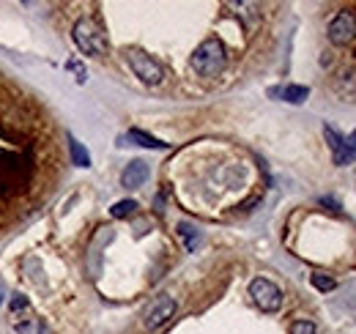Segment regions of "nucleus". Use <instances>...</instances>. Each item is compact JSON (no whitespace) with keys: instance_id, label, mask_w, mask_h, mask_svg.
Wrapping results in <instances>:
<instances>
[{"instance_id":"f257e3e1","label":"nucleus","mask_w":356,"mask_h":334,"mask_svg":"<svg viewBox=\"0 0 356 334\" xmlns=\"http://www.w3.org/2000/svg\"><path fill=\"white\" fill-rule=\"evenodd\" d=\"M189 66H192V72L200 74V77H220L225 72V66H227L225 44L220 42L217 36L200 42L197 49L192 52V58H189Z\"/></svg>"},{"instance_id":"f03ea898","label":"nucleus","mask_w":356,"mask_h":334,"mask_svg":"<svg viewBox=\"0 0 356 334\" xmlns=\"http://www.w3.org/2000/svg\"><path fill=\"white\" fill-rule=\"evenodd\" d=\"M72 39L77 44V49L83 55H90V58H99L107 52V39L102 33V28L93 22V19H80L72 31Z\"/></svg>"},{"instance_id":"7ed1b4c3","label":"nucleus","mask_w":356,"mask_h":334,"mask_svg":"<svg viewBox=\"0 0 356 334\" xmlns=\"http://www.w3.org/2000/svg\"><path fill=\"white\" fill-rule=\"evenodd\" d=\"M127 63L134 72V77H140L145 85H159L165 80V69L159 61H154L151 55H145L143 49H127Z\"/></svg>"},{"instance_id":"20e7f679","label":"nucleus","mask_w":356,"mask_h":334,"mask_svg":"<svg viewBox=\"0 0 356 334\" xmlns=\"http://www.w3.org/2000/svg\"><path fill=\"white\" fill-rule=\"evenodd\" d=\"M250 296H252L255 307L264 310V312H277L282 307V291L266 277H258V280L250 283Z\"/></svg>"},{"instance_id":"39448f33","label":"nucleus","mask_w":356,"mask_h":334,"mask_svg":"<svg viewBox=\"0 0 356 334\" xmlns=\"http://www.w3.org/2000/svg\"><path fill=\"white\" fill-rule=\"evenodd\" d=\"M173 315H176V299H173V296H156V299L145 307L143 324H145V329H159V326H165Z\"/></svg>"},{"instance_id":"423d86ee","label":"nucleus","mask_w":356,"mask_h":334,"mask_svg":"<svg viewBox=\"0 0 356 334\" xmlns=\"http://www.w3.org/2000/svg\"><path fill=\"white\" fill-rule=\"evenodd\" d=\"M8 318H11V326L14 332L19 334H33L36 329V318H33V307L25 296H11V304H8Z\"/></svg>"},{"instance_id":"0eeeda50","label":"nucleus","mask_w":356,"mask_h":334,"mask_svg":"<svg viewBox=\"0 0 356 334\" xmlns=\"http://www.w3.org/2000/svg\"><path fill=\"white\" fill-rule=\"evenodd\" d=\"M356 39V17L351 11H340L332 22H329V42L337 47H346Z\"/></svg>"},{"instance_id":"6e6552de","label":"nucleus","mask_w":356,"mask_h":334,"mask_svg":"<svg viewBox=\"0 0 356 334\" xmlns=\"http://www.w3.org/2000/svg\"><path fill=\"white\" fill-rule=\"evenodd\" d=\"M323 134H326V143H329V148H332V154H334V165H348L356 157V151L348 148L346 137H343L334 126H323Z\"/></svg>"},{"instance_id":"1a4fd4ad","label":"nucleus","mask_w":356,"mask_h":334,"mask_svg":"<svg viewBox=\"0 0 356 334\" xmlns=\"http://www.w3.org/2000/svg\"><path fill=\"white\" fill-rule=\"evenodd\" d=\"M148 165L143 162V159H134L127 165V170L121 173V184L127 186V189H137V186H143L145 181H148Z\"/></svg>"},{"instance_id":"9d476101","label":"nucleus","mask_w":356,"mask_h":334,"mask_svg":"<svg viewBox=\"0 0 356 334\" xmlns=\"http://www.w3.org/2000/svg\"><path fill=\"white\" fill-rule=\"evenodd\" d=\"M268 96H280L288 104H302V102H307L310 88H305V85H285V88H271Z\"/></svg>"},{"instance_id":"9b49d317","label":"nucleus","mask_w":356,"mask_h":334,"mask_svg":"<svg viewBox=\"0 0 356 334\" xmlns=\"http://www.w3.org/2000/svg\"><path fill=\"white\" fill-rule=\"evenodd\" d=\"M227 8H233V14L241 17L247 28H252L258 22V6H252V3H227Z\"/></svg>"},{"instance_id":"f8f14e48","label":"nucleus","mask_w":356,"mask_h":334,"mask_svg":"<svg viewBox=\"0 0 356 334\" xmlns=\"http://www.w3.org/2000/svg\"><path fill=\"white\" fill-rule=\"evenodd\" d=\"M129 140H134V143L143 145V148H154V151L168 148V143H162V140H156V137H151V134H145V132H140V129H129Z\"/></svg>"},{"instance_id":"ddd939ff","label":"nucleus","mask_w":356,"mask_h":334,"mask_svg":"<svg viewBox=\"0 0 356 334\" xmlns=\"http://www.w3.org/2000/svg\"><path fill=\"white\" fill-rule=\"evenodd\" d=\"M69 151H72V159L77 167H90V154L86 151V145L74 137H69Z\"/></svg>"},{"instance_id":"4468645a","label":"nucleus","mask_w":356,"mask_h":334,"mask_svg":"<svg viewBox=\"0 0 356 334\" xmlns=\"http://www.w3.org/2000/svg\"><path fill=\"white\" fill-rule=\"evenodd\" d=\"M178 233H181V239H184L186 250H195V247H197L200 236H197V230H195V228H192L189 222H181V225H178Z\"/></svg>"},{"instance_id":"2eb2a0df","label":"nucleus","mask_w":356,"mask_h":334,"mask_svg":"<svg viewBox=\"0 0 356 334\" xmlns=\"http://www.w3.org/2000/svg\"><path fill=\"white\" fill-rule=\"evenodd\" d=\"M134 211H137V200H118V203L110 209V214H113L115 219H127V216H132Z\"/></svg>"},{"instance_id":"dca6fc26","label":"nucleus","mask_w":356,"mask_h":334,"mask_svg":"<svg viewBox=\"0 0 356 334\" xmlns=\"http://www.w3.org/2000/svg\"><path fill=\"white\" fill-rule=\"evenodd\" d=\"M312 285L318 288V291H334L337 288V283L332 280V277H323V274H312Z\"/></svg>"},{"instance_id":"f3484780","label":"nucleus","mask_w":356,"mask_h":334,"mask_svg":"<svg viewBox=\"0 0 356 334\" xmlns=\"http://www.w3.org/2000/svg\"><path fill=\"white\" fill-rule=\"evenodd\" d=\"M291 334H318V329H315V324H310V321H296L291 326Z\"/></svg>"},{"instance_id":"a211bd4d","label":"nucleus","mask_w":356,"mask_h":334,"mask_svg":"<svg viewBox=\"0 0 356 334\" xmlns=\"http://www.w3.org/2000/svg\"><path fill=\"white\" fill-rule=\"evenodd\" d=\"M69 69L77 74V83H86V69H83V63H77V61H69Z\"/></svg>"},{"instance_id":"6ab92c4d","label":"nucleus","mask_w":356,"mask_h":334,"mask_svg":"<svg viewBox=\"0 0 356 334\" xmlns=\"http://www.w3.org/2000/svg\"><path fill=\"white\" fill-rule=\"evenodd\" d=\"M346 143H348V148H354L356 151V129H354V134H351V137H346Z\"/></svg>"},{"instance_id":"aec40b11","label":"nucleus","mask_w":356,"mask_h":334,"mask_svg":"<svg viewBox=\"0 0 356 334\" xmlns=\"http://www.w3.org/2000/svg\"><path fill=\"white\" fill-rule=\"evenodd\" d=\"M42 334H49V332H47V329H42Z\"/></svg>"}]
</instances>
